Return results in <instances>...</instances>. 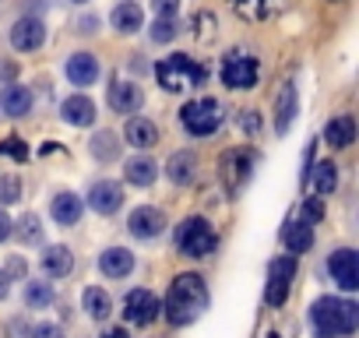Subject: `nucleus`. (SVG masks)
<instances>
[{"mask_svg": "<svg viewBox=\"0 0 359 338\" xmlns=\"http://www.w3.org/2000/svg\"><path fill=\"white\" fill-rule=\"evenodd\" d=\"M208 306V285L201 275H176L169 292H165V303H162V313L172 327H184L191 320L201 317V310Z\"/></svg>", "mask_w": 359, "mask_h": 338, "instance_id": "1", "label": "nucleus"}, {"mask_svg": "<svg viewBox=\"0 0 359 338\" xmlns=\"http://www.w3.org/2000/svg\"><path fill=\"white\" fill-rule=\"evenodd\" d=\"M310 324L317 338H341L359 327V306L341 296H320L310 306Z\"/></svg>", "mask_w": 359, "mask_h": 338, "instance_id": "2", "label": "nucleus"}, {"mask_svg": "<svg viewBox=\"0 0 359 338\" xmlns=\"http://www.w3.org/2000/svg\"><path fill=\"white\" fill-rule=\"evenodd\" d=\"M155 78L165 92H184V88H194V85L205 81V67L187 53H172L155 67Z\"/></svg>", "mask_w": 359, "mask_h": 338, "instance_id": "3", "label": "nucleus"}, {"mask_svg": "<svg viewBox=\"0 0 359 338\" xmlns=\"http://www.w3.org/2000/svg\"><path fill=\"white\" fill-rule=\"evenodd\" d=\"M176 247H180L184 257H208L219 247V233L212 229L208 219L191 215V219L180 222V229H176Z\"/></svg>", "mask_w": 359, "mask_h": 338, "instance_id": "4", "label": "nucleus"}, {"mask_svg": "<svg viewBox=\"0 0 359 338\" xmlns=\"http://www.w3.org/2000/svg\"><path fill=\"white\" fill-rule=\"evenodd\" d=\"M222 120H226V113L215 99H194V102H187L184 109H180V123H184V130L194 134V137L215 134L222 127Z\"/></svg>", "mask_w": 359, "mask_h": 338, "instance_id": "5", "label": "nucleus"}, {"mask_svg": "<svg viewBox=\"0 0 359 338\" xmlns=\"http://www.w3.org/2000/svg\"><path fill=\"white\" fill-rule=\"evenodd\" d=\"M257 74H261V67H257V60L250 57V53H229L226 60H222V85L226 88H254L257 85Z\"/></svg>", "mask_w": 359, "mask_h": 338, "instance_id": "6", "label": "nucleus"}, {"mask_svg": "<svg viewBox=\"0 0 359 338\" xmlns=\"http://www.w3.org/2000/svg\"><path fill=\"white\" fill-rule=\"evenodd\" d=\"M292 275H296V257L292 254H282V257L271 261V268H268V289H264V303L268 306H282L285 303Z\"/></svg>", "mask_w": 359, "mask_h": 338, "instance_id": "7", "label": "nucleus"}, {"mask_svg": "<svg viewBox=\"0 0 359 338\" xmlns=\"http://www.w3.org/2000/svg\"><path fill=\"white\" fill-rule=\"evenodd\" d=\"M327 275L341 292H355L359 289V257L352 247H341L327 257Z\"/></svg>", "mask_w": 359, "mask_h": 338, "instance_id": "8", "label": "nucleus"}, {"mask_svg": "<svg viewBox=\"0 0 359 338\" xmlns=\"http://www.w3.org/2000/svg\"><path fill=\"white\" fill-rule=\"evenodd\" d=\"M250 162H254V155H250L247 148H229V151L222 155V162H219V177H222V184H226L229 194H236V191L247 184V177H250Z\"/></svg>", "mask_w": 359, "mask_h": 338, "instance_id": "9", "label": "nucleus"}, {"mask_svg": "<svg viewBox=\"0 0 359 338\" xmlns=\"http://www.w3.org/2000/svg\"><path fill=\"white\" fill-rule=\"evenodd\" d=\"M158 313H162V303H158L155 292H148V289L127 292V299H123V320H127V324L144 327V324H151Z\"/></svg>", "mask_w": 359, "mask_h": 338, "instance_id": "10", "label": "nucleus"}, {"mask_svg": "<svg viewBox=\"0 0 359 338\" xmlns=\"http://www.w3.org/2000/svg\"><path fill=\"white\" fill-rule=\"evenodd\" d=\"M162 226H165V215H162L158 208H151V205L134 208L130 219H127V233H130L134 240H155V236L162 233Z\"/></svg>", "mask_w": 359, "mask_h": 338, "instance_id": "11", "label": "nucleus"}, {"mask_svg": "<svg viewBox=\"0 0 359 338\" xmlns=\"http://www.w3.org/2000/svg\"><path fill=\"white\" fill-rule=\"evenodd\" d=\"M46 43V25L39 22V18H18L15 22V29H11V46L18 50V53H32V50H39Z\"/></svg>", "mask_w": 359, "mask_h": 338, "instance_id": "12", "label": "nucleus"}, {"mask_svg": "<svg viewBox=\"0 0 359 338\" xmlns=\"http://www.w3.org/2000/svg\"><path fill=\"white\" fill-rule=\"evenodd\" d=\"M88 205H92V212H99V215H113V212H120V205H123V187H120L116 180H95L92 191H88Z\"/></svg>", "mask_w": 359, "mask_h": 338, "instance_id": "13", "label": "nucleus"}, {"mask_svg": "<svg viewBox=\"0 0 359 338\" xmlns=\"http://www.w3.org/2000/svg\"><path fill=\"white\" fill-rule=\"evenodd\" d=\"M165 177L176 184V187H191L198 180V155L191 148L184 151H172L169 162H165Z\"/></svg>", "mask_w": 359, "mask_h": 338, "instance_id": "14", "label": "nucleus"}, {"mask_svg": "<svg viewBox=\"0 0 359 338\" xmlns=\"http://www.w3.org/2000/svg\"><path fill=\"white\" fill-rule=\"evenodd\" d=\"M109 106H113V113H123V116L137 113V109L144 106L141 85H137V81H113V88H109Z\"/></svg>", "mask_w": 359, "mask_h": 338, "instance_id": "15", "label": "nucleus"}, {"mask_svg": "<svg viewBox=\"0 0 359 338\" xmlns=\"http://www.w3.org/2000/svg\"><path fill=\"white\" fill-rule=\"evenodd\" d=\"M60 113H64V120H67L71 127H92V123H95V102H92L88 95H78V92L64 99Z\"/></svg>", "mask_w": 359, "mask_h": 338, "instance_id": "16", "label": "nucleus"}, {"mask_svg": "<svg viewBox=\"0 0 359 338\" xmlns=\"http://www.w3.org/2000/svg\"><path fill=\"white\" fill-rule=\"evenodd\" d=\"M99 271H102L106 278H127V275L134 271V254H130L127 247H109V250H102V257H99Z\"/></svg>", "mask_w": 359, "mask_h": 338, "instance_id": "17", "label": "nucleus"}, {"mask_svg": "<svg viewBox=\"0 0 359 338\" xmlns=\"http://www.w3.org/2000/svg\"><path fill=\"white\" fill-rule=\"evenodd\" d=\"M67 78H71V85H78V88L95 85V78H99V60H95L92 53H74V57L67 60Z\"/></svg>", "mask_w": 359, "mask_h": 338, "instance_id": "18", "label": "nucleus"}, {"mask_svg": "<svg viewBox=\"0 0 359 338\" xmlns=\"http://www.w3.org/2000/svg\"><path fill=\"white\" fill-rule=\"evenodd\" d=\"M81 212H85V205H81V198H78V194H71V191L57 194V198H53V205H50V215H53V222H57V226H78Z\"/></svg>", "mask_w": 359, "mask_h": 338, "instance_id": "19", "label": "nucleus"}, {"mask_svg": "<svg viewBox=\"0 0 359 338\" xmlns=\"http://www.w3.org/2000/svg\"><path fill=\"white\" fill-rule=\"evenodd\" d=\"M155 177H158V165H155L148 155H134V158L123 165V180H127L130 187H151Z\"/></svg>", "mask_w": 359, "mask_h": 338, "instance_id": "20", "label": "nucleus"}, {"mask_svg": "<svg viewBox=\"0 0 359 338\" xmlns=\"http://www.w3.org/2000/svg\"><path fill=\"white\" fill-rule=\"evenodd\" d=\"M123 137L130 148H151V144H158V127L144 116H130L123 127Z\"/></svg>", "mask_w": 359, "mask_h": 338, "instance_id": "21", "label": "nucleus"}, {"mask_svg": "<svg viewBox=\"0 0 359 338\" xmlns=\"http://www.w3.org/2000/svg\"><path fill=\"white\" fill-rule=\"evenodd\" d=\"M324 141H327L331 148H348V144L355 141V120H352V113H341V116L327 120Z\"/></svg>", "mask_w": 359, "mask_h": 338, "instance_id": "22", "label": "nucleus"}, {"mask_svg": "<svg viewBox=\"0 0 359 338\" xmlns=\"http://www.w3.org/2000/svg\"><path fill=\"white\" fill-rule=\"evenodd\" d=\"M282 243H285L292 254L310 250V247H313V222H306V219H292V222L282 229Z\"/></svg>", "mask_w": 359, "mask_h": 338, "instance_id": "23", "label": "nucleus"}, {"mask_svg": "<svg viewBox=\"0 0 359 338\" xmlns=\"http://www.w3.org/2000/svg\"><path fill=\"white\" fill-rule=\"evenodd\" d=\"M292 120H296V85L285 81L282 92H278V99H275V130L285 134Z\"/></svg>", "mask_w": 359, "mask_h": 338, "instance_id": "24", "label": "nucleus"}, {"mask_svg": "<svg viewBox=\"0 0 359 338\" xmlns=\"http://www.w3.org/2000/svg\"><path fill=\"white\" fill-rule=\"evenodd\" d=\"M43 271H46V278H64V275H71V268H74V254L67 250V247H46V254H43Z\"/></svg>", "mask_w": 359, "mask_h": 338, "instance_id": "25", "label": "nucleus"}, {"mask_svg": "<svg viewBox=\"0 0 359 338\" xmlns=\"http://www.w3.org/2000/svg\"><path fill=\"white\" fill-rule=\"evenodd\" d=\"M0 109L8 116H29L32 113V92L25 85H8L4 95H0Z\"/></svg>", "mask_w": 359, "mask_h": 338, "instance_id": "26", "label": "nucleus"}, {"mask_svg": "<svg viewBox=\"0 0 359 338\" xmlns=\"http://www.w3.org/2000/svg\"><path fill=\"white\" fill-rule=\"evenodd\" d=\"M113 29L116 32H137V29H144V11L134 4V0H123V4H116L113 8Z\"/></svg>", "mask_w": 359, "mask_h": 338, "instance_id": "27", "label": "nucleus"}, {"mask_svg": "<svg viewBox=\"0 0 359 338\" xmlns=\"http://www.w3.org/2000/svg\"><path fill=\"white\" fill-rule=\"evenodd\" d=\"M81 303H85V313H88L92 320H106V317L113 313V299H109V292L99 289V285H88L85 296H81Z\"/></svg>", "mask_w": 359, "mask_h": 338, "instance_id": "28", "label": "nucleus"}, {"mask_svg": "<svg viewBox=\"0 0 359 338\" xmlns=\"http://www.w3.org/2000/svg\"><path fill=\"white\" fill-rule=\"evenodd\" d=\"M310 180H313V191L317 194H331L338 187V165L334 162H317L310 169Z\"/></svg>", "mask_w": 359, "mask_h": 338, "instance_id": "29", "label": "nucleus"}, {"mask_svg": "<svg viewBox=\"0 0 359 338\" xmlns=\"http://www.w3.org/2000/svg\"><path fill=\"white\" fill-rule=\"evenodd\" d=\"M92 155H95L99 162H113V158L120 155V141H116V134H113V130H99V134L92 137Z\"/></svg>", "mask_w": 359, "mask_h": 338, "instance_id": "30", "label": "nucleus"}, {"mask_svg": "<svg viewBox=\"0 0 359 338\" xmlns=\"http://www.w3.org/2000/svg\"><path fill=\"white\" fill-rule=\"evenodd\" d=\"M53 299H57V292H53L50 282H29V285H25V303H29L32 310H43V306H50Z\"/></svg>", "mask_w": 359, "mask_h": 338, "instance_id": "31", "label": "nucleus"}, {"mask_svg": "<svg viewBox=\"0 0 359 338\" xmlns=\"http://www.w3.org/2000/svg\"><path fill=\"white\" fill-rule=\"evenodd\" d=\"M22 201V180L18 177H0V205Z\"/></svg>", "mask_w": 359, "mask_h": 338, "instance_id": "32", "label": "nucleus"}, {"mask_svg": "<svg viewBox=\"0 0 359 338\" xmlns=\"http://www.w3.org/2000/svg\"><path fill=\"white\" fill-rule=\"evenodd\" d=\"M18 236H22V243H39V240H43L39 219H36V215H25V219L18 222Z\"/></svg>", "mask_w": 359, "mask_h": 338, "instance_id": "33", "label": "nucleus"}, {"mask_svg": "<svg viewBox=\"0 0 359 338\" xmlns=\"http://www.w3.org/2000/svg\"><path fill=\"white\" fill-rule=\"evenodd\" d=\"M176 36H180V29H176L172 18H158V22L151 25V39H155V43H172Z\"/></svg>", "mask_w": 359, "mask_h": 338, "instance_id": "34", "label": "nucleus"}, {"mask_svg": "<svg viewBox=\"0 0 359 338\" xmlns=\"http://www.w3.org/2000/svg\"><path fill=\"white\" fill-rule=\"evenodd\" d=\"M151 8H155L158 18H172L176 8H180V0H151Z\"/></svg>", "mask_w": 359, "mask_h": 338, "instance_id": "35", "label": "nucleus"}, {"mask_svg": "<svg viewBox=\"0 0 359 338\" xmlns=\"http://www.w3.org/2000/svg\"><path fill=\"white\" fill-rule=\"evenodd\" d=\"M320 215H324L320 201H303V208H299V219H306V222H317Z\"/></svg>", "mask_w": 359, "mask_h": 338, "instance_id": "36", "label": "nucleus"}, {"mask_svg": "<svg viewBox=\"0 0 359 338\" xmlns=\"http://www.w3.org/2000/svg\"><path fill=\"white\" fill-rule=\"evenodd\" d=\"M29 334H32V338H64V331H60L57 324H36Z\"/></svg>", "mask_w": 359, "mask_h": 338, "instance_id": "37", "label": "nucleus"}, {"mask_svg": "<svg viewBox=\"0 0 359 338\" xmlns=\"http://www.w3.org/2000/svg\"><path fill=\"white\" fill-rule=\"evenodd\" d=\"M0 151H8V155H15V158H25V155H29L25 144H18V137H8L4 144H0Z\"/></svg>", "mask_w": 359, "mask_h": 338, "instance_id": "38", "label": "nucleus"}, {"mask_svg": "<svg viewBox=\"0 0 359 338\" xmlns=\"http://www.w3.org/2000/svg\"><path fill=\"white\" fill-rule=\"evenodd\" d=\"M240 127H243V130H250V134H257V130H261L257 113H243V116H240Z\"/></svg>", "mask_w": 359, "mask_h": 338, "instance_id": "39", "label": "nucleus"}, {"mask_svg": "<svg viewBox=\"0 0 359 338\" xmlns=\"http://www.w3.org/2000/svg\"><path fill=\"white\" fill-rule=\"evenodd\" d=\"M11 233H15V222L8 219V212H0V243H4Z\"/></svg>", "mask_w": 359, "mask_h": 338, "instance_id": "40", "label": "nucleus"}, {"mask_svg": "<svg viewBox=\"0 0 359 338\" xmlns=\"http://www.w3.org/2000/svg\"><path fill=\"white\" fill-rule=\"evenodd\" d=\"M4 271H8V278H11V275H25V261H22V257H11Z\"/></svg>", "mask_w": 359, "mask_h": 338, "instance_id": "41", "label": "nucleus"}, {"mask_svg": "<svg viewBox=\"0 0 359 338\" xmlns=\"http://www.w3.org/2000/svg\"><path fill=\"white\" fill-rule=\"evenodd\" d=\"M8 292H11V278H8V271H4V268H0V299H4Z\"/></svg>", "mask_w": 359, "mask_h": 338, "instance_id": "42", "label": "nucleus"}, {"mask_svg": "<svg viewBox=\"0 0 359 338\" xmlns=\"http://www.w3.org/2000/svg\"><path fill=\"white\" fill-rule=\"evenodd\" d=\"M99 338H127V331H123V327H109V331H102Z\"/></svg>", "mask_w": 359, "mask_h": 338, "instance_id": "43", "label": "nucleus"}, {"mask_svg": "<svg viewBox=\"0 0 359 338\" xmlns=\"http://www.w3.org/2000/svg\"><path fill=\"white\" fill-rule=\"evenodd\" d=\"M74 4H88V0H74Z\"/></svg>", "mask_w": 359, "mask_h": 338, "instance_id": "44", "label": "nucleus"}]
</instances>
